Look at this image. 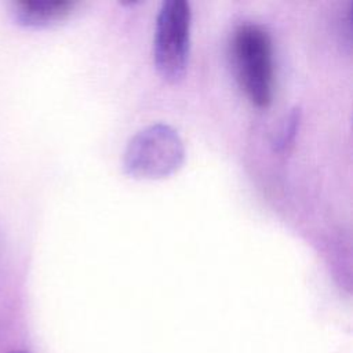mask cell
Here are the masks:
<instances>
[{
	"label": "cell",
	"mask_w": 353,
	"mask_h": 353,
	"mask_svg": "<svg viewBox=\"0 0 353 353\" xmlns=\"http://www.w3.org/2000/svg\"><path fill=\"white\" fill-rule=\"evenodd\" d=\"M190 4L185 0H164L159 8L154 37L153 61L160 76L167 81L183 77L190 51Z\"/></svg>",
	"instance_id": "3957f363"
},
{
	"label": "cell",
	"mask_w": 353,
	"mask_h": 353,
	"mask_svg": "<svg viewBox=\"0 0 353 353\" xmlns=\"http://www.w3.org/2000/svg\"><path fill=\"white\" fill-rule=\"evenodd\" d=\"M74 6L72 0H17L11 6V14L23 26L40 28L65 19Z\"/></svg>",
	"instance_id": "277c9868"
},
{
	"label": "cell",
	"mask_w": 353,
	"mask_h": 353,
	"mask_svg": "<svg viewBox=\"0 0 353 353\" xmlns=\"http://www.w3.org/2000/svg\"><path fill=\"white\" fill-rule=\"evenodd\" d=\"M299 117H301V112H299L298 108L292 109L287 114V117H285V120H284V123H283V125H281V128H280V131H279V134L274 139V148L277 150L285 149L292 142V139L295 137V132H296V128L299 125Z\"/></svg>",
	"instance_id": "5b68a950"
},
{
	"label": "cell",
	"mask_w": 353,
	"mask_h": 353,
	"mask_svg": "<svg viewBox=\"0 0 353 353\" xmlns=\"http://www.w3.org/2000/svg\"><path fill=\"white\" fill-rule=\"evenodd\" d=\"M230 55L236 79L247 98L259 108L272 102L274 72L269 32L259 23H240L232 34Z\"/></svg>",
	"instance_id": "6da1fadb"
},
{
	"label": "cell",
	"mask_w": 353,
	"mask_h": 353,
	"mask_svg": "<svg viewBox=\"0 0 353 353\" xmlns=\"http://www.w3.org/2000/svg\"><path fill=\"white\" fill-rule=\"evenodd\" d=\"M10 353H28L26 350H12V352H10Z\"/></svg>",
	"instance_id": "8992f818"
},
{
	"label": "cell",
	"mask_w": 353,
	"mask_h": 353,
	"mask_svg": "<svg viewBox=\"0 0 353 353\" xmlns=\"http://www.w3.org/2000/svg\"><path fill=\"white\" fill-rule=\"evenodd\" d=\"M185 160L179 132L165 123H153L137 131L123 153V168L137 179H159L175 172Z\"/></svg>",
	"instance_id": "7a4b0ae2"
}]
</instances>
